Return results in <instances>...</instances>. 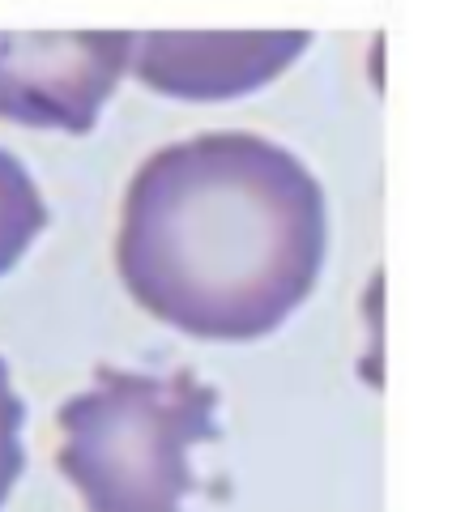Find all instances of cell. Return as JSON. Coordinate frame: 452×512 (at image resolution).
<instances>
[{"label": "cell", "instance_id": "1", "mask_svg": "<svg viewBox=\"0 0 452 512\" xmlns=\"http://www.w3.org/2000/svg\"><path fill=\"white\" fill-rule=\"evenodd\" d=\"M325 188L261 133H197L128 180L116 269L163 325L205 342H256L312 295L325 265Z\"/></svg>", "mask_w": 452, "mask_h": 512}, {"label": "cell", "instance_id": "2", "mask_svg": "<svg viewBox=\"0 0 452 512\" xmlns=\"http://www.w3.org/2000/svg\"><path fill=\"white\" fill-rule=\"evenodd\" d=\"M222 393L197 372L145 376L99 367L94 389L60 406L56 466L86 512H184L201 487L192 453L218 440Z\"/></svg>", "mask_w": 452, "mask_h": 512}, {"label": "cell", "instance_id": "3", "mask_svg": "<svg viewBox=\"0 0 452 512\" xmlns=\"http://www.w3.org/2000/svg\"><path fill=\"white\" fill-rule=\"evenodd\" d=\"M137 35H0V120L82 137L133 64Z\"/></svg>", "mask_w": 452, "mask_h": 512}, {"label": "cell", "instance_id": "4", "mask_svg": "<svg viewBox=\"0 0 452 512\" xmlns=\"http://www.w3.org/2000/svg\"><path fill=\"white\" fill-rule=\"evenodd\" d=\"M308 43V30H150L137 35L128 69L167 99L222 103L282 77Z\"/></svg>", "mask_w": 452, "mask_h": 512}, {"label": "cell", "instance_id": "5", "mask_svg": "<svg viewBox=\"0 0 452 512\" xmlns=\"http://www.w3.org/2000/svg\"><path fill=\"white\" fill-rule=\"evenodd\" d=\"M43 227H47V205L35 175L26 171L22 158L0 150V274H9L22 261Z\"/></svg>", "mask_w": 452, "mask_h": 512}, {"label": "cell", "instance_id": "6", "mask_svg": "<svg viewBox=\"0 0 452 512\" xmlns=\"http://www.w3.org/2000/svg\"><path fill=\"white\" fill-rule=\"evenodd\" d=\"M22 397L13 393L9 384V367L0 363V504L9 500L13 483L22 478V466H26V453H22Z\"/></svg>", "mask_w": 452, "mask_h": 512}]
</instances>
